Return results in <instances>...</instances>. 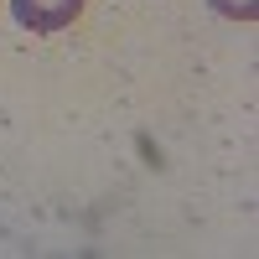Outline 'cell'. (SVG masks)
<instances>
[{
    "label": "cell",
    "instance_id": "6da1fadb",
    "mask_svg": "<svg viewBox=\"0 0 259 259\" xmlns=\"http://www.w3.org/2000/svg\"><path fill=\"white\" fill-rule=\"evenodd\" d=\"M11 11H16V21H21L26 31L52 36V31H62V26H73V21H78L83 0H11Z\"/></svg>",
    "mask_w": 259,
    "mask_h": 259
},
{
    "label": "cell",
    "instance_id": "7a4b0ae2",
    "mask_svg": "<svg viewBox=\"0 0 259 259\" xmlns=\"http://www.w3.org/2000/svg\"><path fill=\"white\" fill-rule=\"evenodd\" d=\"M223 16H244V21H254V0H212Z\"/></svg>",
    "mask_w": 259,
    "mask_h": 259
}]
</instances>
